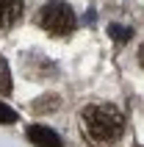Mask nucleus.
<instances>
[{"instance_id": "8", "label": "nucleus", "mask_w": 144, "mask_h": 147, "mask_svg": "<svg viewBox=\"0 0 144 147\" xmlns=\"http://www.w3.org/2000/svg\"><path fill=\"white\" fill-rule=\"evenodd\" d=\"M139 64L144 67V45H141V47H139Z\"/></svg>"}, {"instance_id": "4", "label": "nucleus", "mask_w": 144, "mask_h": 147, "mask_svg": "<svg viewBox=\"0 0 144 147\" xmlns=\"http://www.w3.org/2000/svg\"><path fill=\"white\" fill-rule=\"evenodd\" d=\"M22 17V0H0V28H11Z\"/></svg>"}, {"instance_id": "5", "label": "nucleus", "mask_w": 144, "mask_h": 147, "mask_svg": "<svg viewBox=\"0 0 144 147\" xmlns=\"http://www.w3.org/2000/svg\"><path fill=\"white\" fill-rule=\"evenodd\" d=\"M8 89H11V69H8L6 58L0 56V94H6Z\"/></svg>"}, {"instance_id": "7", "label": "nucleus", "mask_w": 144, "mask_h": 147, "mask_svg": "<svg viewBox=\"0 0 144 147\" xmlns=\"http://www.w3.org/2000/svg\"><path fill=\"white\" fill-rule=\"evenodd\" d=\"M108 33H111L116 42H128V39H130V31H128V28H122V25H111Z\"/></svg>"}, {"instance_id": "3", "label": "nucleus", "mask_w": 144, "mask_h": 147, "mask_svg": "<svg viewBox=\"0 0 144 147\" xmlns=\"http://www.w3.org/2000/svg\"><path fill=\"white\" fill-rule=\"evenodd\" d=\"M28 139L36 147H61V136L47 125H31L28 128Z\"/></svg>"}, {"instance_id": "1", "label": "nucleus", "mask_w": 144, "mask_h": 147, "mask_svg": "<svg viewBox=\"0 0 144 147\" xmlns=\"http://www.w3.org/2000/svg\"><path fill=\"white\" fill-rule=\"evenodd\" d=\"M80 125H83L86 139L97 142V144L116 142L125 133V117L111 103H92V106H86L83 114H80Z\"/></svg>"}, {"instance_id": "6", "label": "nucleus", "mask_w": 144, "mask_h": 147, "mask_svg": "<svg viewBox=\"0 0 144 147\" xmlns=\"http://www.w3.org/2000/svg\"><path fill=\"white\" fill-rule=\"evenodd\" d=\"M11 122H17V111L8 108L6 103H0V125H11Z\"/></svg>"}, {"instance_id": "2", "label": "nucleus", "mask_w": 144, "mask_h": 147, "mask_svg": "<svg viewBox=\"0 0 144 147\" xmlns=\"http://www.w3.org/2000/svg\"><path fill=\"white\" fill-rule=\"evenodd\" d=\"M39 25L50 36H67L75 28V11L67 6L64 0H50L39 11Z\"/></svg>"}]
</instances>
